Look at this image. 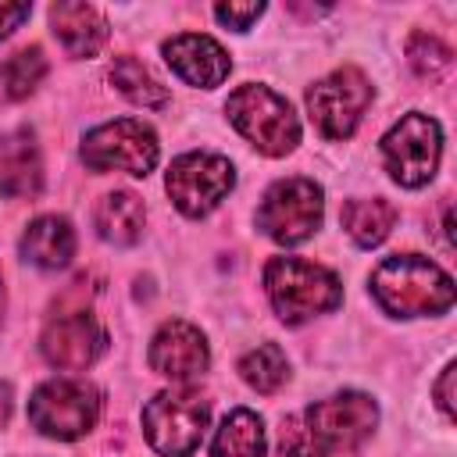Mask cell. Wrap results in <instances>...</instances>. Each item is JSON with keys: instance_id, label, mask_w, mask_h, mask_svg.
Wrapping results in <instances>:
<instances>
[{"instance_id": "6da1fadb", "label": "cell", "mask_w": 457, "mask_h": 457, "mask_svg": "<svg viewBox=\"0 0 457 457\" xmlns=\"http://www.w3.org/2000/svg\"><path fill=\"white\" fill-rule=\"evenodd\" d=\"M371 293L382 303V311L396 318L443 314L453 307V278L439 264L418 253L386 257L371 271Z\"/></svg>"}, {"instance_id": "7a4b0ae2", "label": "cell", "mask_w": 457, "mask_h": 457, "mask_svg": "<svg viewBox=\"0 0 457 457\" xmlns=\"http://www.w3.org/2000/svg\"><path fill=\"white\" fill-rule=\"evenodd\" d=\"M264 289L275 314L286 325H300L311 321L314 314L336 311L343 300L339 278L328 268L300 257H271L264 268Z\"/></svg>"}, {"instance_id": "3957f363", "label": "cell", "mask_w": 457, "mask_h": 457, "mask_svg": "<svg viewBox=\"0 0 457 457\" xmlns=\"http://www.w3.org/2000/svg\"><path fill=\"white\" fill-rule=\"evenodd\" d=\"M225 111H228V121L268 157H282L300 143V121L293 107L268 86H257V82L239 86L228 96Z\"/></svg>"}, {"instance_id": "277c9868", "label": "cell", "mask_w": 457, "mask_h": 457, "mask_svg": "<svg viewBox=\"0 0 457 457\" xmlns=\"http://www.w3.org/2000/svg\"><path fill=\"white\" fill-rule=\"evenodd\" d=\"M211 403L196 389H164L143 407L146 443L161 457H189L207 432Z\"/></svg>"}, {"instance_id": "5b68a950", "label": "cell", "mask_w": 457, "mask_h": 457, "mask_svg": "<svg viewBox=\"0 0 457 457\" xmlns=\"http://www.w3.org/2000/svg\"><path fill=\"white\" fill-rule=\"evenodd\" d=\"M300 418H303L321 457H339V453L346 457L371 439L375 421H378V407L364 393H336L328 400L303 407Z\"/></svg>"}, {"instance_id": "8992f818", "label": "cell", "mask_w": 457, "mask_h": 457, "mask_svg": "<svg viewBox=\"0 0 457 457\" xmlns=\"http://www.w3.org/2000/svg\"><path fill=\"white\" fill-rule=\"evenodd\" d=\"M321 214H325V193L318 182L282 179L264 193V200L257 207V225L268 239H275L282 246H296L318 232Z\"/></svg>"}, {"instance_id": "52a82bcc", "label": "cell", "mask_w": 457, "mask_h": 457, "mask_svg": "<svg viewBox=\"0 0 457 457\" xmlns=\"http://www.w3.org/2000/svg\"><path fill=\"white\" fill-rule=\"evenodd\" d=\"M161 157L157 136L150 125L136 118H118L107 121L82 139V161L93 171H125L136 179H146Z\"/></svg>"}, {"instance_id": "ba28073f", "label": "cell", "mask_w": 457, "mask_h": 457, "mask_svg": "<svg viewBox=\"0 0 457 457\" xmlns=\"http://www.w3.org/2000/svg\"><path fill=\"white\" fill-rule=\"evenodd\" d=\"M439 154H443V132L439 121L411 111L403 114L386 136H382V157H386V171L393 175V182L418 189L425 186L436 168H439Z\"/></svg>"}, {"instance_id": "9c48e42d", "label": "cell", "mask_w": 457, "mask_h": 457, "mask_svg": "<svg viewBox=\"0 0 457 457\" xmlns=\"http://www.w3.org/2000/svg\"><path fill=\"white\" fill-rule=\"evenodd\" d=\"M100 418V393L89 382L54 378L43 382L29 400V421L50 439H79Z\"/></svg>"}, {"instance_id": "30bf717a", "label": "cell", "mask_w": 457, "mask_h": 457, "mask_svg": "<svg viewBox=\"0 0 457 457\" xmlns=\"http://www.w3.org/2000/svg\"><path fill=\"white\" fill-rule=\"evenodd\" d=\"M164 186L186 218H204L236 186V168L221 154H182L171 161Z\"/></svg>"}, {"instance_id": "8fae6325", "label": "cell", "mask_w": 457, "mask_h": 457, "mask_svg": "<svg viewBox=\"0 0 457 457\" xmlns=\"http://www.w3.org/2000/svg\"><path fill=\"white\" fill-rule=\"evenodd\" d=\"M371 104V82L357 68H339L307 89V111L325 139H346Z\"/></svg>"}, {"instance_id": "7c38bea8", "label": "cell", "mask_w": 457, "mask_h": 457, "mask_svg": "<svg viewBox=\"0 0 457 457\" xmlns=\"http://www.w3.org/2000/svg\"><path fill=\"white\" fill-rule=\"evenodd\" d=\"M43 357L61 371H86L107 346L104 325L89 311H68L46 321L43 328Z\"/></svg>"}, {"instance_id": "4fadbf2b", "label": "cell", "mask_w": 457, "mask_h": 457, "mask_svg": "<svg viewBox=\"0 0 457 457\" xmlns=\"http://www.w3.org/2000/svg\"><path fill=\"white\" fill-rule=\"evenodd\" d=\"M211 364L207 339L189 321H164L150 343V368L171 382H189Z\"/></svg>"}, {"instance_id": "5bb4252c", "label": "cell", "mask_w": 457, "mask_h": 457, "mask_svg": "<svg viewBox=\"0 0 457 457\" xmlns=\"http://www.w3.org/2000/svg\"><path fill=\"white\" fill-rule=\"evenodd\" d=\"M164 61L168 68L186 79L189 86H200V89H214L228 79L232 71V61L225 54V46L204 32H182V36H171L164 46Z\"/></svg>"}, {"instance_id": "9a60e30c", "label": "cell", "mask_w": 457, "mask_h": 457, "mask_svg": "<svg viewBox=\"0 0 457 457\" xmlns=\"http://www.w3.org/2000/svg\"><path fill=\"white\" fill-rule=\"evenodd\" d=\"M43 189V161L36 136L29 129H18L0 139V196L11 200H32Z\"/></svg>"}, {"instance_id": "2e32d148", "label": "cell", "mask_w": 457, "mask_h": 457, "mask_svg": "<svg viewBox=\"0 0 457 457\" xmlns=\"http://www.w3.org/2000/svg\"><path fill=\"white\" fill-rule=\"evenodd\" d=\"M50 25H54V36L61 39V46L71 57H93L107 43V18L100 14V7L82 4V0L54 4L50 7Z\"/></svg>"}, {"instance_id": "e0dca14e", "label": "cell", "mask_w": 457, "mask_h": 457, "mask_svg": "<svg viewBox=\"0 0 457 457\" xmlns=\"http://www.w3.org/2000/svg\"><path fill=\"white\" fill-rule=\"evenodd\" d=\"M21 257L43 271H57L75 257V228L68 218L43 214L21 236Z\"/></svg>"}, {"instance_id": "ac0fdd59", "label": "cell", "mask_w": 457, "mask_h": 457, "mask_svg": "<svg viewBox=\"0 0 457 457\" xmlns=\"http://www.w3.org/2000/svg\"><path fill=\"white\" fill-rule=\"evenodd\" d=\"M143 221H146L143 200L136 193H129V189H114L96 204V232H100V239H107L114 246L139 243Z\"/></svg>"}, {"instance_id": "d6986e66", "label": "cell", "mask_w": 457, "mask_h": 457, "mask_svg": "<svg viewBox=\"0 0 457 457\" xmlns=\"http://www.w3.org/2000/svg\"><path fill=\"white\" fill-rule=\"evenodd\" d=\"M339 221H343L346 236L357 246H378L396 225V207L389 200H382V196H375V200H346L343 211H339Z\"/></svg>"}, {"instance_id": "ffe728a7", "label": "cell", "mask_w": 457, "mask_h": 457, "mask_svg": "<svg viewBox=\"0 0 457 457\" xmlns=\"http://www.w3.org/2000/svg\"><path fill=\"white\" fill-rule=\"evenodd\" d=\"M211 457H264V421L246 407L228 411L211 443Z\"/></svg>"}, {"instance_id": "44dd1931", "label": "cell", "mask_w": 457, "mask_h": 457, "mask_svg": "<svg viewBox=\"0 0 457 457\" xmlns=\"http://www.w3.org/2000/svg\"><path fill=\"white\" fill-rule=\"evenodd\" d=\"M111 82L118 86V93H125L139 107H164L168 104V86H161V79H154L150 68L139 64L136 57H118L111 64Z\"/></svg>"}, {"instance_id": "7402d4cb", "label": "cell", "mask_w": 457, "mask_h": 457, "mask_svg": "<svg viewBox=\"0 0 457 457\" xmlns=\"http://www.w3.org/2000/svg\"><path fill=\"white\" fill-rule=\"evenodd\" d=\"M239 375H243V382L253 386L257 393H275V389H282L286 378H289V364H286L282 346L261 343L257 350H250V353L239 361Z\"/></svg>"}, {"instance_id": "603a6c76", "label": "cell", "mask_w": 457, "mask_h": 457, "mask_svg": "<svg viewBox=\"0 0 457 457\" xmlns=\"http://www.w3.org/2000/svg\"><path fill=\"white\" fill-rule=\"evenodd\" d=\"M43 75H46V57H43L39 46H25V50H18L14 57H7L0 64V86L11 100L29 96L43 82Z\"/></svg>"}, {"instance_id": "cb8c5ba5", "label": "cell", "mask_w": 457, "mask_h": 457, "mask_svg": "<svg viewBox=\"0 0 457 457\" xmlns=\"http://www.w3.org/2000/svg\"><path fill=\"white\" fill-rule=\"evenodd\" d=\"M407 61L421 79H439L450 68V46H443L428 32H414L407 43Z\"/></svg>"}, {"instance_id": "d4e9b609", "label": "cell", "mask_w": 457, "mask_h": 457, "mask_svg": "<svg viewBox=\"0 0 457 457\" xmlns=\"http://www.w3.org/2000/svg\"><path fill=\"white\" fill-rule=\"evenodd\" d=\"M278 457H321L300 414H289V418L282 421V436H278Z\"/></svg>"}, {"instance_id": "484cf974", "label": "cell", "mask_w": 457, "mask_h": 457, "mask_svg": "<svg viewBox=\"0 0 457 457\" xmlns=\"http://www.w3.org/2000/svg\"><path fill=\"white\" fill-rule=\"evenodd\" d=\"M261 14H264V4L261 0L257 4H218L214 7V18L221 25H228V29H236V32H246Z\"/></svg>"}, {"instance_id": "4316f807", "label": "cell", "mask_w": 457, "mask_h": 457, "mask_svg": "<svg viewBox=\"0 0 457 457\" xmlns=\"http://www.w3.org/2000/svg\"><path fill=\"white\" fill-rule=\"evenodd\" d=\"M29 14H32L29 4H4V0H0V39H7Z\"/></svg>"}, {"instance_id": "83f0119b", "label": "cell", "mask_w": 457, "mask_h": 457, "mask_svg": "<svg viewBox=\"0 0 457 457\" xmlns=\"http://www.w3.org/2000/svg\"><path fill=\"white\" fill-rule=\"evenodd\" d=\"M453 375H457V364H446L443 368V378L436 382V403L446 418H453Z\"/></svg>"}, {"instance_id": "f1b7e54d", "label": "cell", "mask_w": 457, "mask_h": 457, "mask_svg": "<svg viewBox=\"0 0 457 457\" xmlns=\"http://www.w3.org/2000/svg\"><path fill=\"white\" fill-rule=\"evenodd\" d=\"M7 418H11V389L0 382V425H7Z\"/></svg>"}, {"instance_id": "f546056e", "label": "cell", "mask_w": 457, "mask_h": 457, "mask_svg": "<svg viewBox=\"0 0 457 457\" xmlns=\"http://www.w3.org/2000/svg\"><path fill=\"white\" fill-rule=\"evenodd\" d=\"M0 318H4V282H0Z\"/></svg>"}]
</instances>
